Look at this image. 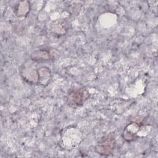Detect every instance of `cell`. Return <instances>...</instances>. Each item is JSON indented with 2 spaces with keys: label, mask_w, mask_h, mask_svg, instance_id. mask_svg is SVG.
<instances>
[{
  "label": "cell",
  "mask_w": 158,
  "mask_h": 158,
  "mask_svg": "<svg viewBox=\"0 0 158 158\" xmlns=\"http://www.w3.org/2000/svg\"><path fill=\"white\" fill-rule=\"evenodd\" d=\"M117 146L115 135L110 132L103 136L95 146V151L99 155L109 156L112 154Z\"/></svg>",
  "instance_id": "obj_1"
},
{
  "label": "cell",
  "mask_w": 158,
  "mask_h": 158,
  "mask_svg": "<svg viewBox=\"0 0 158 158\" xmlns=\"http://www.w3.org/2000/svg\"><path fill=\"white\" fill-rule=\"evenodd\" d=\"M89 93L85 88H78L69 91L66 96V102L68 106L73 108L82 106L88 99Z\"/></svg>",
  "instance_id": "obj_2"
},
{
  "label": "cell",
  "mask_w": 158,
  "mask_h": 158,
  "mask_svg": "<svg viewBox=\"0 0 158 158\" xmlns=\"http://www.w3.org/2000/svg\"><path fill=\"white\" fill-rule=\"evenodd\" d=\"M137 118L130 122L123 131V138L127 142H131L138 139L139 136V133L146 126L143 122L144 117L139 118V117H138Z\"/></svg>",
  "instance_id": "obj_3"
},
{
  "label": "cell",
  "mask_w": 158,
  "mask_h": 158,
  "mask_svg": "<svg viewBox=\"0 0 158 158\" xmlns=\"http://www.w3.org/2000/svg\"><path fill=\"white\" fill-rule=\"evenodd\" d=\"M59 56V52L56 49H40L34 51L30 54V59L36 62H43L55 60Z\"/></svg>",
  "instance_id": "obj_4"
},
{
  "label": "cell",
  "mask_w": 158,
  "mask_h": 158,
  "mask_svg": "<svg viewBox=\"0 0 158 158\" xmlns=\"http://www.w3.org/2000/svg\"><path fill=\"white\" fill-rule=\"evenodd\" d=\"M20 75L23 80L30 84H38V69L33 64H27L22 66L20 69Z\"/></svg>",
  "instance_id": "obj_5"
},
{
  "label": "cell",
  "mask_w": 158,
  "mask_h": 158,
  "mask_svg": "<svg viewBox=\"0 0 158 158\" xmlns=\"http://www.w3.org/2000/svg\"><path fill=\"white\" fill-rule=\"evenodd\" d=\"M38 84L43 86L48 85L51 78V73L49 68L43 66L38 69Z\"/></svg>",
  "instance_id": "obj_6"
},
{
  "label": "cell",
  "mask_w": 158,
  "mask_h": 158,
  "mask_svg": "<svg viewBox=\"0 0 158 158\" xmlns=\"http://www.w3.org/2000/svg\"><path fill=\"white\" fill-rule=\"evenodd\" d=\"M30 9V5L28 1L19 2L14 7V13L15 15L21 17L26 16Z\"/></svg>",
  "instance_id": "obj_7"
},
{
  "label": "cell",
  "mask_w": 158,
  "mask_h": 158,
  "mask_svg": "<svg viewBox=\"0 0 158 158\" xmlns=\"http://www.w3.org/2000/svg\"><path fill=\"white\" fill-rule=\"evenodd\" d=\"M52 30L54 33H56L59 35H59H64V34L65 33V31L67 30L66 25L65 23H59L56 24L54 28H52Z\"/></svg>",
  "instance_id": "obj_8"
}]
</instances>
